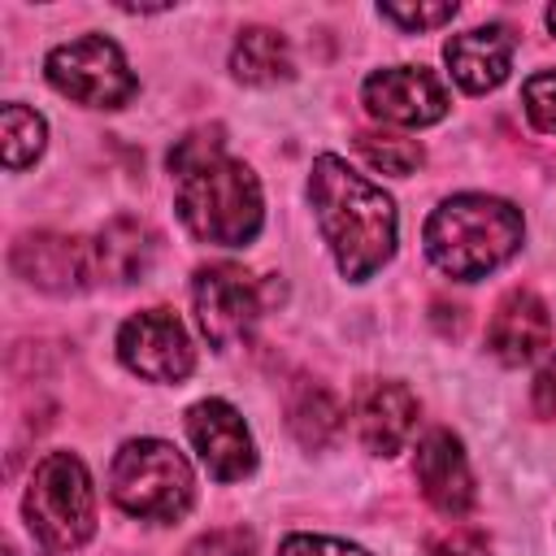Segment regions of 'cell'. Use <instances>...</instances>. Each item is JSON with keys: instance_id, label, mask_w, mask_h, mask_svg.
I'll use <instances>...</instances> for the list:
<instances>
[{"instance_id": "obj_1", "label": "cell", "mask_w": 556, "mask_h": 556, "mask_svg": "<svg viewBox=\"0 0 556 556\" xmlns=\"http://www.w3.org/2000/svg\"><path fill=\"white\" fill-rule=\"evenodd\" d=\"M308 204L317 213V230L334 252L343 278H374L395 252V204L382 187L356 174L339 156H317L308 174Z\"/></svg>"}, {"instance_id": "obj_2", "label": "cell", "mask_w": 556, "mask_h": 556, "mask_svg": "<svg viewBox=\"0 0 556 556\" xmlns=\"http://www.w3.org/2000/svg\"><path fill=\"white\" fill-rule=\"evenodd\" d=\"M521 235H526L521 213L508 200L465 191V195L443 200L430 213L426 252L443 274L473 282V278H486L491 269H500L521 248Z\"/></svg>"}, {"instance_id": "obj_3", "label": "cell", "mask_w": 556, "mask_h": 556, "mask_svg": "<svg viewBox=\"0 0 556 556\" xmlns=\"http://www.w3.org/2000/svg\"><path fill=\"white\" fill-rule=\"evenodd\" d=\"M174 182H178L174 187L178 217L195 239L217 248H243L256 239L265 204H261V182L243 161L217 152L208 161L178 169Z\"/></svg>"}, {"instance_id": "obj_4", "label": "cell", "mask_w": 556, "mask_h": 556, "mask_svg": "<svg viewBox=\"0 0 556 556\" xmlns=\"http://www.w3.org/2000/svg\"><path fill=\"white\" fill-rule=\"evenodd\" d=\"M191 465L165 439H130L109 469V495L139 521H178L191 508Z\"/></svg>"}, {"instance_id": "obj_5", "label": "cell", "mask_w": 556, "mask_h": 556, "mask_svg": "<svg viewBox=\"0 0 556 556\" xmlns=\"http://www.w3.org/2000/svg\"><path fill=\"white\" fill-rule=\"evenodd\" d=\"M30 534L48 552H74L96 534V491L91 473L74 452H52L35 465L22 500Z\"/></svg>"}, {"instance_id": "obj_6", "label": "cell", "mask_w": 556, "mask_h": 556, "mask_svg": "<svg viewBox=\"0 0 556 556\" xmlns=\"http://www.w3.org/2000/svg\"><path fill=\"white\" fill-rule=\"evenodd\" d=\"M43 70L61 96H70L87 109H122L139 87L122 48L104 35H83V39L52 48Z\"/></svg>"}, {"instance_id": "obj_7", "label": "cell", "mask_w": 556, "mask_h": 556, "mask_svg": "<svg viewBox=\"0 0 556 556\" xmlns=\"http://www.w3.org/2000/svg\"><path fill=\"white\" fill-rule=\"evenodd\" d=\"M265 300H269V282H261L256 274H248L235 261L195 269L191 304H195V321L213 348H230V343L248 339L265 313Z\"/></svg>"}, {"instance_id": "obj_8", "label": "cell", "mask_w": 556, "mask_h": 556, "mask_svg": "<svg viewBox=\"0 0 556 556\" xmlns=\"http://www.w3.org/2000/svg\"><path fill=\"white\" fill-rule=\"evenodd\" d=\"M117 356L148 382H182L195 365V348L169 308H143L126 317L117 330Z\"/></svg>"}, {"instance_id": "obj_9", "label": "cell", "mask_w": 556, "mask_h": 556, "mask_svg": "<svg viewBox=\"0 0 556 556\" xmlns=\"http://www.w3.org/2000/svg\"><path fill=\"white\" fill-rule=\"evenodd\" d=\"M361 100L378 122H391V126H430L447 113L443 83L421 65L374 70L361 87Z\"/></svg>"}, {"instance_id": "obj_10", "label": "cell", "mask_w": 556, "mask_h": 556, "mask_svg": "<svg viewBox=\"0 0 556 556\" xmlns=\"http://www.w3.org/2000/svg\"><path fill=\"white\" fill-rule=\"evenodd\" d=\"M187 434H191V447L200 452L204 469L217 482H239L256 469V447H252V434H248L235 404H226V400L191 404L187 408Z\"/></svg>"}, {"instance_id": "obj_11", "label": "cell", "mask_w": 556, "mask_h": 556, "mask_svg": "<svg viewBox=\"0 0 556 556\" xmlns=\"http://www.w3.org/2000/svg\"><path fill=\"white\" fill-rule=\"evenodd\" d=\"M13 269L35 282L39 291H56V295H70V291H83L96 278V256H91V243L83 239H70V235H26L17 248H13Z\"/></svg>"}, {"instance_id": "obj_12", "label": "cell", "mask_w": 556, "mask_h": 556, "mask_svg": "<svg viewBox=\"0 0 556 556\" xmlns=\"http://www.w3.org/2000/svg\"><path fill=\"white\" fill-rule=\"evenodd\" d=\"M413 473H417V486L430 500V508H439L443 517H465L473 508V469L452 430H430L417 443Z\"/></svg>"}, {"instance_id": "obj_13", "label": "cell", "mask_w": 556, "mask_h": 556, "mask_svg": "<svg viewBox=\"0 0 556 556\" xmlns=\"http://www.w3.org/2000/svg\"><path fill=\"white\" fill-rule=\"evenodd\" d=\"M352 421H356V439L378 452V456H395L413 430H417V395L404 382L391 378H374L356 391L352 404Z\"/></svg>"}, {"instance_id": "obj_14", "label": "cell", "mask_w": 556, "mask_h": 556, "mask_svg": "<svg viewBox=\"0 0 556 556\" xmlns=\"http://www.w3.org/2000/svg\"><path fill=\"white\" fill-rule=\"evenodd\" d=\"M486 348L504 365H526L552 348V313L534 291H508L486 326Z\"/></svg>"}, {"instance_id": "obj_15", "label": "cell", "mask_w": 556, "mask_h": 556, "mask_svg": "<svg viewBox=\"0 0 556 556\" xmlns=\"http://www.w3.org/2000/svg\"><path fill=\"white\" fill-rule=\"evenodd\" d=\"M443 61L465 91H473V96L495 91L513 70V30L491 22V26H473L465 35H452L443 48Z\"/></svg>"}, {"instance_id": "obj_16", "label": "cell", "mask_w": 556, "mask_h": 556, "mask_svg": "<svg viewBox=\"0 0 556 556\" xmlns=\"http://www.w3.org/2000/svg\"><path fill=\"white\" fill-rule=\"evenodd\" d=\"M91 256H96V278L130 287V282H143L152 274V265H156V235L139 217H113L91 239Z\"/></svg>"}, {"instance_id": "obj_17", "label": "cell", "mask_w": 556, "mask_h": 556, "mask_svg": "<svg viewBox=\"0 0 556 556\" xmlns=\"http://www.w3.org/2000/svg\"><path fill=\"white\" fill-rule=\"evenodd\" d=\"M291 43L269 30V26H248L239 30L235 48H230V74L248 87H274L282 78H291Z\"/></svg>"}, {"instance_id": "obj_18", "label": "cell", "mask_w": 556, "mask_h": 556, "mask_svg": "<svg viewBox=\"0 0 556 556\" xmlns=\"http://www.w3.org/2000/svg\"><path fill=\"white\" fill-rule=\"evenodd\" d=\"M287 426H291V434L304 447H326L339 434V426H343V408H339V400L326 387L304 382L287 400Z\"/></svg>"}, {"instance_id": "obj_19", "label": "cell", "mask_w": 556, "mask_h": 556, "mask_svg": "<svg viewBox=\"0 0 556 556\" xmlns=\"http://www.w3.org/2000/svg\"><path fill=\"white\" fill-rule=\"evenodd\" d=\"M43 139H48V126L35 109L26 104H4L0 113V143H4V165L9 169H26L39 161L43 152Z\"/></svg>"}, {"instance_id": "obj_20", "label": "cell", "mask_w": 556, "mask_h": 556, "mask_svg": "<svg viewBox=\"0 0 556 556\" xmlns=\"http://www.w3.org/2000/svg\"><path fill=\"white\" fill-rule=\"evenodd\" d=\"M356 152L382 169V174H395V178H408L417 165H421V143L408 139V135H391V130H361L356 135Z\"/></svg>"}, {"instance_id": "obj_21", "label": "cell", "mask_w": 556, "mask_h": 556, "mask_svg": "<svg viewBox=\"0 0 556 556\" xmlns=\"http://www.w3.org/2000/svg\"><path fill=\"white\" fill-rule=\"evenodd\" d=\"M521 100H526V117L543 135H556V70L530 74L526 87H521Z\"/></svg>"}, {"instance_id": "obj_22", "label": "cell", "mask_w": 556, "mask_h": 556, "mask_svg": "<svg viewBox=\"0 0 556 556\" xmlns=\"http://www.w3.org/2000/svg\"><path fill=\"white\" fill-rule=\"evenodd\" d=\"M378 13L404 30H430L456 17V4H378Z\"/></svg>"}, {"instance_id": "obj_23", "label": "cell", "mask_w": 556, "mask_h": 556, "mask_svg": "<svg viewBox=\"0 0 556 556\" xmlns=\"http://www.w3.org/2000/svg\"><path fill=\"white\" fill-rule=\"evenodd\" d=\"M426 556H491V539L473 526H452L430 539Z\"/></svg>"}, {"instance_id": "obj_24", "label": "cell", "mask_w": 556, "mask_h": 556, "mask_svg": "<svg viewBox=\"0 0 556 556\" xmlns=\"http://www.w3.org/2000/svg\"><path fill=\"white\" fill-rule=\"evenodd\" d=\"M278 556H369V552L343 539H326V534H291L282 539Z\"/></svg>"}, {"instance_id": "obj_25", "label": "cell", "mask_w": 556, "mask_h": 556, "mask_svg": "<svg viewBox=\"0 0 556 556\" xmlns=\"http://www.w3.org/2000/svg\"><path fill=\"white\" fill-rule=\"evenodd\" d=\"M182 556H252V534L248 530H208Z\"/></svg>"}, {"instance_id": "obj_26", "label": "cell", "mask_w": 556, "mask_h": 556, "mask_svg": "<svg viewBox=\"0 0 556 556\" xmlns=\"http://www.w3.org/2000/svg\"><path fill=\"white\" fill-rule=\"evenodd\" d=\"M530 404H534L539 417H556V356L534 374V382H530Z\"/></svg>"}, {"instance_id": "obj_27", "label": "cell", "mask_w": 556, "mask_h": 556, "mask_svg": "<svg viewBox=\"0 0 556 556\" xmlns=\"http://www.w3.org/2000/svg\"><path fill=\"white\" fill-rule=\"evenodd\" d=\"M547 26H552V35H556V4L547 9Z\"/></svg>"}]
</instances>
